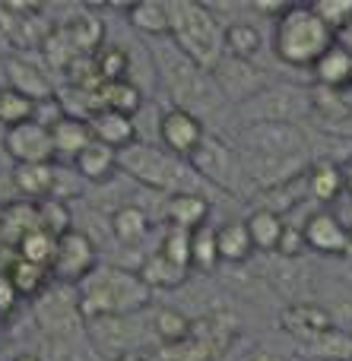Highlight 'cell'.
Masks as SVG:
<instances>
[{
	"mask_svg": "<svg viewBox=\"0 0 352 361\" xmlns=\"http://www.w3.org/2000/svg\"><path fill=\"white\" fill-rule=\"evenodd\" d=\"M150 317V330L152 339L159 345H171V343H181V339L190 336V317H184L178 307H156Z\"/></svg>",
	"mask_w": 352,
	"mask_h": 361,
	"instance_id": "32",
	"label": "cell"
},
{
	"mask_svg": "<svg viewBox=\"0 0 352 361\" xmlns=\"http://www.w3.org/2000/svg\"><path fill=\"white\" fill-rule=\"evenodd\" d=\"M127 23L133 32L146 38V42H159L169 38V6L159 0H140V4L127 6Z\"/></svg>",
	"mask_w": 352,
	"mask_h": 361,
	"instance_id": "25",
	"label": "cell"
},
{
	"mask_svg": "<svg viewBox=\"0 0 352 361\" xmlns=\"http://www.w3.org/2000/svg\"><path fill=\"white\" fill-rule=\"evenodd\" d=\"M54 247H57V238L51 235V231H44V228H35V231H29V235H25L23 241H19L16 257H23V260L35 263V267H44V269L51 273Z\"/></svg>",
	"mask_w": 352,
	"mask_h": 361,
	"instance_id": "35",
	"label": "cell"
},
{
	"mask_svg": "<svg viewBox=\"0 0 352 361\" xmlns=\"http://www.w3.org/2000/svg\"><path fill=\"white\" fill-rule=\"evenodd\" d=\"M0 73H4V86L16 89L19 95L32 99L35 105L54 99V86H51L48 73L42 67H35L32 61H25V57H6L0 63Z\"/></svg>",
	"mask_w": 352,
	"mask_h": 361,
	"instance_id": "14",
	"label": "cell"
},
{
	"mask_svg": "<svg viewBox=\"0 0 352 361\" xmlns=\"http://www.w3.org/2000/svg\"><path fill=\"white\" fill-rule=\"evenodd\" d=\"M150 51H152L159 82L169 92V99L175 102V108H184V111L200 118V111H213V108H219V102H226L219 86H216L213 73L200 70L190 57H184L171 44V38L150 42Z\"/></svg>",
	"mask_w": 352,
	"mask_h": 361,
	"instance_id": "3",
	"label": "cell"
},
{
	"mask_svg": "<svg viewBox=\"0 0 352 361\" xmlns=\"http://www.w3.org/2000/svg\"><path fill=\"white\" fill-rule=\"evenodd\" d=\"M32 114H35V102L0 82V127H4V130H13V127L32 121Z\"/></svg>",
	"mask_w": 352,
	"mask_h": 361,
	"instance_id": "34",
	"label": "cell"
},
{
	"mask_svg": "<svg viewBox=\"0 0 352 361\" xmlns=\"http://www.w3.org/2000/svg\"><path fill=\"white\" fill-rule=\"evenodd\" d=\"M92 67H95V73H99V82L131 80V57H127V51H121L118 44H102L92 54Z\"/></svg>",
	"mask_w": 352,
	"mask_h": 361,
	"instance_id": "33",
	"label": "cell"
},
{
	"mask_svg": "<svg viewBox=\"0 0 352 361\" xmlns=\"http://www.w3.org/2000/svg\"><path fill=\"white\" fill-rule=\"evenodd\" d=\"M80 295L83 317L102 320V317H131V314L150 311L152 292L137 269L114 267V263H99L86 279L76 286Z\"/></svg>",
	"mask_w": 352,
	"mask_h": 361,
	"instance_id": "1",
	"label": "cell"
},
{
	"mask_svg": "<svg viewBox=\"0 0 352 361\" xmlns=\"http://www.w3.org/2000/svg\"><path fill=\"white\" fill-rule=\"evenodd\" d=\"M114 361H159L156 358V352H127V355H121V358H114Z\"/></svg>",
	"mask_w": 352,
	"mask_h": 361,
	"instance_id": "48",
	"label": "cell"
},
{
	"mask_svg": "<svg viewBox=\"0 0 352 361\" xmlns=\"http://www.w3.org/2000/svg\"><path fill=\"white\" fill-rule=\"evenodd\" d=\"M16 200V193H13V184H10V175H4L0 171V206H6V203H13Z\"/></svg>",
	"mask_w": 352,
	"mask_h": 361,
	"instance_id": "47",
	"label": "cell"
},
{
	"mask_svg": "<svg viewBox=\"0 0 352 361\" xmlns=\"http://www.w3.org/2000/svg\"><path fill=\"white\" fill-rule=\"evenodd\" d=\"M349 361H352V358H349Z\"/></svg>",
	"mask_w": 352,
	"mask_h": 361,
	"instance_id": "52",
	"label": "cell"
},
{
	"mask_svg": "<svg viewBox=\"0 0 352 361\" xmlns=\"http://www.w3.org/2000/svg\"><path fill=\"white\" fill-rule=\"evenodd\" d=\"M51 143H54V156H67L73 162L89 143H95L89 121L80 118H61L51 127Z\"/></svg>",
	"mask_w": 352,
	"mask_h": 361,
	"instance_id": "27",
	"label": "cell"
},
{
	"mask_svg": "<svg viewBox=\"0 0 352 361\" xmlns=\"http://www.w3.org/2000/svg\"><path fill=\"white\" fill-rule=\"evenodd\" d=\"M238 156L251 159H302L308 162V137L289 121H251L238 130Z\"/></svg>",
	"mask_w": 352,
	"mask_h": 361,
	"instance_id": "7",
	"label": "cell"
},
{
	"mask_svg": "<svg viewBox=\"0 0 352 361\" xmlns=\"http://www.w3.org/2000/svg\"><path fill=\"white\" fill-rule=\"evenodd\" d=\"M95 95H99V108H105V111L127 114V118H133V114L143 108V92H140V86L133 80L102 82Z\"/></svg>",
	"mask_w": 352,
	"mask_h": 361,
	"instance_id": "30",
	"label": "cell"
},
{
	"mask_svg": "<svg viewBox=\"0 0 352 361\" xmlns=\"http://www.w3.org/2000/svg\"><path fill=\"white\" fill-rule=\"evenodd\" d=\"M302 238H305V247L324 257H346L352 247L349 225L330 209L311 212L302 225Z\"/></svg>",
	"mask_w": 352,
	"mask_h": 361,
	"instance_id": "11",
	"label": "cell"
},
{
	"mask_svg": "<svg viewBox=\"0 0 352 361\" xmlns=\"http://www.w3.org/2000/svg\"><path fill=\"white\" fill-rule=\"evenodd\" d=\"M89 127H92L95 143L108 146V149H114V152H121L131 143H137V124H133V118H127V114L99 108V111L89 118Z\"/></svg>",
	"mask_w": 352,
	"mask_h": 361,
	"instance_id": "19",
	"label": "cell"
},
{
	"mask_svg": "<svg viewBox=\"0 0 352 361\" xmlns=\"http://www.w3.org/2000/svg\"><path fill=\"white\" fill-rule=\"evenodd\" d=\"M10 184L16 200H25V203H44V200L54 197L57 187V165H13L10 171Z\"/></svg>",
	"mask_w": 352,
	"mask_h": 361,
	"instance_id": "15",
	"label": "cell"
},
{
	"mask_svg": "<svg viewBox=\"0 0 352 361\" xmlns=\"http://www.w3.org/2000/svg\"><path fill=\"white\" fill-rule=\"evenodd\" d=\"M334 42H336V44H340V48H343V51H349V54H352V19H349V23H346V25H343V29H340V32H336V35H334Z\"/></svg>",
	"mask_w": 352,
	"mask_h": 361,
	"instance_id": "46",
	"label": "cell"
},
{
	"mask_svg": "<svg viewBox=\"0 0 352 361\" xmlns=\"http://www.w3.org/2000/svg\"><path fill=\"white\" fill-rule=\"evenodd\" d=\"M302 250H305L302 228H292V225H286L283 241H279V250H277V254H283V257H298Z\"/></svg>",
	"mask_w": 352,
	"mask_h": 361,
	"instance_id": "43",
	"label": "cell"
},
{
	"mask_svg": "<svg viewBox=\"0 0 352 361\" xmlns=\"http://www.w3.org/2000/svg\"><path fill=\"white\" fill-rule=\"evenodd\" d=\"M169 228H181V231H194L200 225H207L210 219V197L197 193H175L165 197V209H162Z\"/></svg>",
	"mask_w": 352,
	"mask_h": 361,
	"instance_id": "18",
	"label": "cell"
},
{
	"mask_svg": "<svg viewBox=\"0 0 352 361\" xmlns=\"http://www.w3.org/2000/svg\"><path fill=\"white\" fill-rule=\"evenodd\" d=\"M343 180H346V190L352 193V162L343 165Z\"/></svg>",
	"mask_w": 352,
	"mask_h": 361,
	"instance_id": "49",
	"label": "cell"
},
{
	"mask_svg": "<svg viewBox=\"0 0 352 361\" xmlns=\"http://www.w3.org/2000/svg\"><path fill=\"white\" fill-rule=\"evenodd\" d=\"M19 305H23V298H19V292L13 288V282L6 279L4 273H0V324H6L10 317H16Z\"/></svg>",
	"mask_w": 352,
	"mask_h": 361,
	"instance_id": "41",
	"label": "cell"
},
{
	"mask_svg": "<svg viewBox=\"0 0 352 361\" xmlns=\"http://www.w3.org/2000/svg\"><path fill=\"white\" fill-rule=\"evenodd\" d=\"M308 349L315 352L317 358H324V361H349L352 358V333L334 326V330L324 333L321 339H315Z\"/></svg>",
	"mask_w": 352,
	"mask_h": 361,
	"instance_id": "37",
	"label": "cell"
},
{
	"mask_svg": "<svg viewBox=\"0 0 352 361\" xmlns=\"http://www.w3.org/2000/svg\"><path fill=\"white\" fill-rule=\"evenodd\" d=\"M251 361H302V358L292 355V352H279V349H270V345H260V349H254Z\"/></svg>",
	"mask_w": 352,
	"mask_h": 361,
	"instance_id": "44",
	"label": "cell"
},
{
	"mask_svg": "<svg viewBox=\"0 0 352 361\" xmlns=\"http://www.w3.org/2000/svg\"><path fill=\"white\" fill-rule=\"evenodd\" d=\"M118 169L127 178L137 180V184L150 187L156 193H165V197L197 193V184H203L184 159L171 156L162 146L143 143V140H137V143H131L127 149L118 152Z\"/></svg>",
	"mask_w": 352,
	"mask_h": 361,
	"instance_id": "5",
	"label": "cell"
},
{
	"mask_svg": "<svg viewBox=\"0 0 352 361\" xmlns=\"http://www.w3.org/2000/svg\"><path fill=\"white\" fill-rule=\"evenodd\" d=\"M108 228H111L118 244L137 247V244H143L146 238H150L152 222H150V212L140 203H121V206H114L111 216H108Z\"/></svg>",
	"mask_w": 352,
	"mask_h": 361,
	"instance_id": "17",
	"label": "cell"
},
{
	"mask_svg": "<svg viewBox=\"0 0 352 361\" xmlns=\"http://www.w3.org/2000/svg\"><path fill=\"white\" fill-rule=\"evenodd\" d=\"M70 165H73L76 175H80L83 180H89V184H105V180L114 178V171H121L118 169V152L108 149V146H102V143H89Z\"/></svg>",
	"mask_w": 352,
	"mask_h": 361,
	"instance_id": "24",
	"label": "cell"
},
{
	"mask_svg": "<svg viewBox=\"0 0 352 361\" xmlns=\"http://www.w3.org/2000/svg\"><path fill=\"white\" fill-rule=\"evenodd\" d=\"M311 6H315L317 16L334 29V35L352 19V0H317V4H311Z\"/></svg>",
	"mask_w": 352,
	"mask_h": 361,
	"instance_id": "40",
	"label": "cell"
},
{
	"mask_svg": "<svg viewBox=\"0 0 352 361\" xmlns=\"http://www.w3.org/2000/svg\"><path fill=\"white\" fill-rule=\"evenodd\" d=\"M159 361H210V352L203 349L200 339L188 336L181 343H171V345H159L156 349Z\"/></svg>",
	"mask_w": 352,
	"mask_h": 361,
	"instance_id": "39",
	"label": "cell"
},
{
	"mask_svg": "<svg viewBox=\"0 0 352 361\" xmlns=\"http://www.w3.org/2000/svg\"><path fill=\"white\" fill-rule=\"evenodd\" d=\"M67 358H70V361H102L92 349H89V345H70Z\"/></svg>",
	"mask_w": 352,
	"mask_h": 361,
	"instance_id": "45",
	"label": "cell"
},
{
	"mask_svg": "<svg viewBox=\"0 0 352 361\" xmlns=\"http://www.w3.org/2000/svg\"><path fill=\"white\" fill-rule=\"evenodd\" d=\"M0 333H4V324H0Z\"/></svg>",
	"mask_w": 352,
	"mask_h": 361,
	"instance_id": "51",
	"label": "cell"
},
{
	"mask_svg": "<svg viewBox=\"0 0 352 361\" xmlns=\"http://www.w3.org/2000/svg\"><path fill=\"white\" fill-rule=\"evenodd\" d=\"M0 273L13 282V288L19 292V298H29V301H35L38 295L51 286V273H48V269L35 267V263L23 260V257H16V254L6 257V263L0 267Z\"/></svg>",
	"mask_w": 352,
	"mask_h": 361,
	"instance_id": "23",
	"label": "cell"
},
{
	"mask_svg": "<svg viewBox=\"0 0 352 361\" xmlns=\"http://www.w3.org/2000/svg\"><path fill=\"white\" fill-rule=\"evenodd\" d=\"M321 127H324L327 133H336V137H346V140H352V102L346 99V105H343L340 111L334 114V118L321 121Z\"/></svg>",
	"mask_w": 352,
	"mask_h": 361,
	"instance_id": "42",
	"label": "cell"
},
{
	"mask_svg": "<svg viewBox=\"0 0 352 361\" xmlns=\"http://www.w3.org/2000/svg\"><path fill=\"white\" fill-rule=\"evenodd\" d=\"M190 171L203 180V184L216 187L222 193H241L248 190V178H245V169H241V159L235 152V146H229L222 137L216 133H207L203 143L197 146V152L188 159Z\"/></svg>",
	"mask_w": 352,
	"mask_h": 361,
	"instance_id": "8",
	"label": "cell"
},
{
	"mask_svg": "<svg viewBox=\"0 0 352 361\" xmlns=\"http://www.w3.org/2000/svg\"><path fill=\"white\" fill-rule=\"evenodd\" d=\"M32 317H35L38 330H42L51 343H61V345H70L86 330V317H83L76 286H63V282H51V286L32 301Z\"/></svg>",
	"mask_w": 352,
	"mask_h": 361,
	"instance_id": "6",
	"label": "cell"
},
{
	"mask_svg": "<svg viewBox=\"0 0 352 361\" xmlns=\"http://www.w3.org/2000/svg\"><path fill=\"white\" fill-rule=\"evenodd\" d=\"M35 228H38V206L35 203L13 200V203L0 206V250H4V254H16L19 241Z\"/></svg>",
	"mask_w": 352,
	"mask_h": 361,
	"instance_id": "16",
	"label": "cell"
},
{
	"mask_svg": "<svg viewBox=\"0 0 352 361\" xmlns=\"http://www.w3.org/2000/svg\"><path fill=\"white\" fill-rule=\"evenodd\" d=\"M222 267L219 241H216V225H200L190 231V269L194 273H216Z\"/></svg>",
	"mask_w": 352,
	"mask_h": 361,
	"instance_id": "31",
	"label": "cell"
},
{
	"mask_svg": "<svg viewBox=\"0 0 352 361\" xmlns=\"http://www.w3.org/2000/svg\"><path fill=\"white\" fill-rule=\"evenodd\" d=\"M207 133L210 130L203 127V118L184 111V108L171 105L169 111L159 118V146H162V149H169L171 156L184 159V162H188V159L197 152V146L203 143V137H207Z\"/></svg>",
	"mask_w": 352,
	"mask_h": 361,
	"instance_id": "10",
	"label": "cell"
},
{
	"mask_svg": "<svg viewBox=\"0 0 352 361\" xmlns=\"http://www.w3.org/2000/svg\"><path fill=\"white\" fill-rule=\"evenodd\" d=\"M245 228H248V235H251L254 250H260V254H277L279 241H283V231H286V219H283V212L257 206V209H251L245 216Z\"/></svg>",
	"mask_w": 352,
	"mask_h": 361,
	"instance_id": "21",
	"label": "cell"
},
{
	"mask_svg": "<svg viewBox=\"0 0 352 361\" xmlns=\"http://www.w3.org/2000/svg\"><path fill=\"white\" fill-rule=\"evenodd\" d=\"M260 48H264V38H260L254 23H245V19L226 23V57L241 63H254Z\"/></svg>",
	"mask_w": 352,
	"mask_h": 361,
	"instance_id": "29",
	"label": "cell"
},
{
	"mask_svg": "<svg viewBox=\"0 0 352 361\" xmlns=\"http://www.w3.org/2000/svg\"><path fill=\"white\" fill-rule=\"evenodd\" d=\"M159 254L169 257L171 263L178 267L190 269V231H181V228H165L162 241H159Z\"/></svg>",
	"mask_w": 352,
	"mask_h": 361,
	"instance_id": "38",
	"label": "cell"
},
{
	"mask_svg": "<svg viewBox=\"0 0 352 361\" xmlns=\"http://www.w3.org/2000/svg\"><path fill=\"white\" fill-rule=\"evenodd\" d=\"M38 206V228H44V231H51L54 238H61L63 231H70V228H76V222H73V206L70 203H63V200H57V197H51V200H44V203H35Z\"/></svg>",
	"mask_w": 352,
	"mask_h": 361,
	"instance_id": "36",
	"label": "cell"
},
{
	"mask_svg": "<svg viewBox=\"0 0 352 361\" xmlns=\"http://www.w3.org/2000/svg\"><path fill=\"white\" fill-rule=\"evenodd\" d=\"M4 152L13 159V165H48L54 162V143H51V130H44L35 121H25V124L4 130L0 140Z\"/></svg>",
	"mask_w": 352,
	"mask_h": 361,
	"instance_id": "12",
	"label": "cell"
},
{
	"mask_svg": "<svg viewBox=\"0 0 352 361\" xmlns=\"http://www.w3.org/2000/svg\"><path fill=\"white\" fill-rule=\"evenodd\" d=\"M137 273H140V279L150 286V292H171V288H178V286L188 282L190 269L178 267V263H171L169 257H162L159 250H152V254L140 263Z\"/></svg>",
	"mask_w": 352,
	"mask_h": 361,
	"instance_id": "26",
	"label": "cell"
},
{
	"mask_svg": "<svg viewBox=\"0 0 352 361\" xmlns=\"http://www.w3.org/2000/svg\"><path fill=\"white\" fill-rule=\"evenodd\" d=\"M311 73H315V82H317L321 89L346 92V89L352 86V54H349V51H343L340 44L334 42V44H330V48L315 61Z\"/></svg>",
	"mask_w": 352,
	"mask_h": 361,
	"instance_id": "20",
	"label": "cell"
},
{
	"mask_svg": "<svg viewBox=\"0 0 352 361\" xmlns=\"http://www.w3.org/2000/svg\"><path fill=\"white\" fill-rule=\"evenodd\" d=\"M169 6V38L184 57L200 70L213 73L226 57V23L219 13L197 0H171Z\"/></svg>",
	"mask_w": 352,
	"mask_h": 361,
	"instance_id": "2",
	"label": "cell"
},
{
	"mask_svg": "<svg viewBox=\"0 0 352 361\" xmlns=\"http://www.w3.org/2000/svg\"><path fill=\"white\" fill-rule=\"evenodd\" d=\"M99 267V244L83 228H70L57 238L54 260H51V282L80 286L92 269Z\"/></svg>",
	"mask_w": 352,
	"mask_h": 361,
	"instance_id": "9",
	"label": "cell"
},
{
	"mask_svg": "<svg viewBox=\"0 0 352 361\" xmlns=\"http://www.w3.org/2000/svg\"><path fill=\"white\" fill-rule=\"evenodd\" d=\"M216 241H219V260L232 263V267L248 263L254 254V244L245 228V219H232V222L219 225V228H216Z\"/></svg>",
	"mask_w": 352,
	"mask_h": 361,
	"instance_id": "28",
	"label": "cell"
},
{
	"mask_svg": "<svg viewBox=\"0 0 352 361\" xmlns=\"http://www.w3.org/2000/svg\"><path fill=\"white\" fill-rule=\"evenodd\" d=\"M279 326H283L289 336L302 339L305 345H311L315 339H321L324 333L334 330V314L324 305H315V301H296V305H286L279 311Z\"/></svg>",
	"mask_w": 352,
	"mask_h": 361,
	"instance_id": "13",
	"label": "cell"
},
{
	"mask_svg": "<svg viewBox=\"0 0 352 361\" xmlns=\"http://www.w3.org/2000/svg\"><path fill=\"white\" fill-rule=\"evenodd\" d=\"M10 361H42L38 355H32V352H19V355H13Z\"/></svg>",
	"mask_w": 352,
	"mask_h": 361,
	"instance_id": "50",
	"label": "cell"
},
{
	"mask_svg": "<svg viewBox=\"0 0 352 361\" xmlns=\"http://www.w3.org/2000/svg\"><path fill=\"white\" fill-rule=\"evenodd\" d=\"M305 187L315 200L321 203H334L343 190H346V180H343V165L330 162V159H315L305 169Z\"/></svg>",
	"mask_w": 352,
	"mask_h": 361,
	"instance_id": "22",
	"label": "cell"
},
{
	"mask_svg": "<svg viewBox=\"0 0 352 361\" xmlns=\"http://www.w3.org/2000/svg\"><path fill=\"white\" fill-rule=\"evenodd\" d=\"M334 44V29L311 4H286L273 23V54L292 70L315 67V61Z\"/></svg>",
	"mask_w": 352,
	"mask_h": 361,
	"instance_id": "4",
	"label": "cell"
}]
</instances>
